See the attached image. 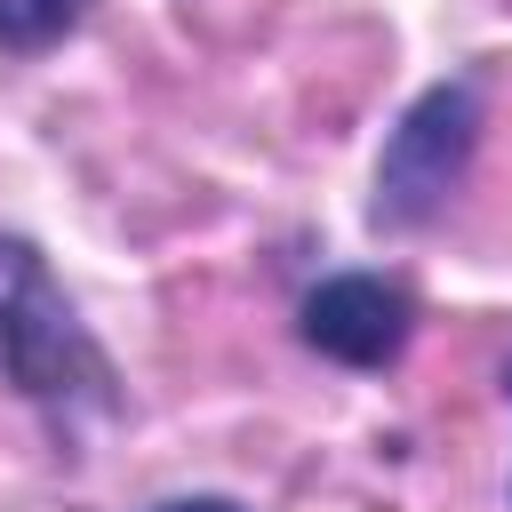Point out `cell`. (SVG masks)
<instances>
[{
  "label": "cell",
  "mask_w": 512,
  "mask_h": 512,
  "mask_svg": "<svg viewBox=\"0 0 512 512\" xmlns=\"http://www.w3.org/2000/svg\"><path fill=\"white\" fill-rule=\"evenodd\" d=\"M472 152H480V80H472V72L432 80V88L400 112V128L384 136V152H376L368 224H376V232H416V224H432V216L456 200Z\"/></svg>",
  "instance_id": "7a4b0ae2"
},
{
  "label": "cell",
  "mask_w": 512,
  "mask_h": 512,
  "mask_svg": "<svg viewBox=\"0 0 512 512\" xmlns=\"http://www.w3.org/2000/svg\"><path fill=\"white\" fill-rule=\"evenodd\" d=\"M160 512H240L232 496H176V504H160Z\"/></svg>",
  "instance_id": "5b68a950"
},
{
  "label": "cell",
  "mask_w": 512,
  "mask_h": 512,
  "mask_svg": "<svg viewBox=\"0 0 512 512\" xmlns=\"http://www.w3.org/2000/svg\"><path fill=\"white\" fill-rule=\"evenodd\" d=\"M0 384H16L32 408H48L64 432L88 416H112V360L80 328L72 296L40 264L32 240L0 232Z\"/></svg>",
  "instance_id": "6da1fadb"
},
{
  "label": "cell",
  "mask_w": 512,
  "mask_h": 512,
  "mask_svg": "<svg viewBox=\"0 0 512 512\" xmlns=\"http://www.w3.org/2000/svg\"><path fill=\"white\" fill-rule=\"evenodd\" d=\"M296 336L336 368H392L416 336V296L384 272H336V280L304 288Z\"/></svg>",
  "instance_id": "3957f363"
},
{
  "label": "cell",
  "mask_w": 512,
  "mask_h": 512,
  "mask_svg": "<svg viewBox=\"0 0 512 512\" xmlns=\"http://www.w3.org/2000/svg\"><path fill=\"white\" fill-rule=\"evenodd\" d=\"M504 392H512V360H504Z\"/></svg>",
  "instance_id": "8992f818"
},
{
  "label": "cell",
  "mask_w": 512,
  "mask_h": 512,
  "mask_svg": "<svg viewBox=\"0 0 512 512\" xmlns=\"http://www.w3.org/2000/svg\"><path fill=\"white\" fill-rule=\"evenodd\" d=\"M88 16V0H0V48H48Z\"/></svg>",
  "instance_id": "277c9868"
}]
</instances>
